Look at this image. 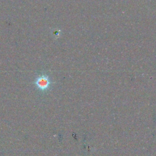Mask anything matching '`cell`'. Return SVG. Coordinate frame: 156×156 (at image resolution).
Returning <instances> with one entry per match:
<instances>
[{"mask_svg": "<svg viewBox=\"0 0 156 156\" xmlns=\"http://www.w3.org/2000/svg\"><path fill=\"white\" fill-rule=\"evenodd\" d=\"M51 83L50 78L47 75L40 76L35 82V85L42 91L47 90L50 88Z\"/></svg>", "mask_w": 156, "mask_h": 156, "instance_id": "6da1fadb", "label": "cell"}]
</instances>
